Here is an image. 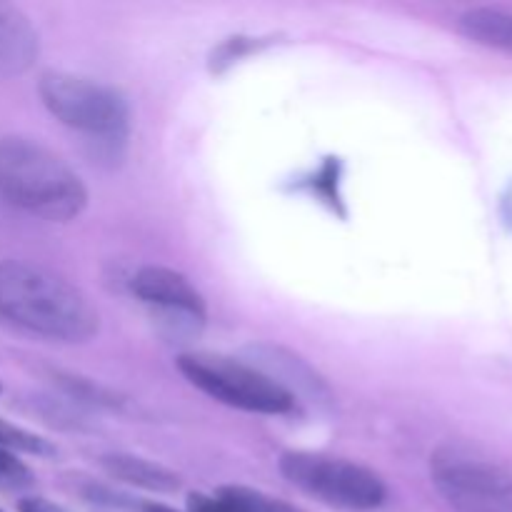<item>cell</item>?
I'll return each instance as SVG.
<instances>
[{"label":"cell","mask_w":512,"mask_h":512,"mask_svg":"<svg viewBox=\"0 0 512 512\" xmlns=\"http://www.w3.org/2000/svg\"><path fill=\"white\" fill-rule=\"evenodd\" d=\"M0 318L58 343H85L100 325L78 285L45 265L13 258L0 260Z\"/></svg>","instance_id":"cell-1"},{"label":"cell","mask_w":512,"mask_h":512,"mask_svg":"<svg viewBox=\"0 0 512 512\" xmlns=\"http://www.w3.org/2000/svg\"><path fill=\"white\" fill-rule=\"evenodd\" d=\"M0 195L15 208L53 223H70L88 208L80 175L38 140L0 138Z\"/></svg>","instance_id":"cell-2"},{"label":"cell","mask_w":512,"mask_h":512,"mask_svg":"<svg viewBox=\"0 0 512 512\" xmlns=\"http://www.w3.org/2000/svg\"><path fill=\"white\" fill-rule=\"evenodd\" d=\"M38 93L48 113L65 128L98 145H123L130 130V105L118 88L65 70L40 75Z\"/></svg>","instance_id":"cell-3"},{"label":"cell","mask_w":512,"mask_h":512,"mask_svg":"<svg viewBox=\"0 0 512 512\" xmlns=\"http://www.w3.org/2000/svg\"><path fill=\"white\" fill-rule=\"evenodd\" d=\"M430 478L453 512H512V468L475 445L435 448Z\"/></svg>","instance_id":"cell-4"},{"label":"cell","mask_w":512,"mask_h":512,"mask_svg":"<svg viewBox=\"0 0 512 512\" xmlns=\"http://www.w3.org/2000/svg\"><path fill=\"white\" fill-rule=\"evenodd\" d=\"M178 370L208 398L258 415H290L298 403L265 373L248 363L218 353H188L178 358Z\"/></svg>","instance_id":"cell-5"},{"label":"cell","mask_w":512,"mask_h":512,"mask_svg":"<svg viewBox=\"0 0 512 512\" xmlns=\"http://www.w3.org/2000/svg\"><path fill=\"white\" fill-rule=\"evenodd\" d=\"M280 473L295 488L330 508L368 512L388 500L383 478L353 460L290 450L280 455Z\"/></svg>","instance_id":"cell-6"},{"label":"cell","mask_w":512,"mask_h":512,"mask_svg":"<svg viewBox=\"0 0 512 512\" xmlns=\"http://www.w3.org/2000/svg\"><path fill=\"white\" fill-rule=\"evenodd\" d=\"M130 290L140 303L168 315H178L188 323H203L208 308L203 295L183 273L163 265H145L130 278Z\"/></svg>","instance_id":"cell-7"},{"label":"cell","mask_w":512,"mask_h":512,"mask_svg":"<svg viewBox=\"0 0 512 512\" xmlns=\"http://www.w3.org/2000/svg\"><path fill=\"white\" fill-rule=\"evenodd\" d=\"M245 360L260 373L268 375L278 388H283L295 403L330 405L333 395L325 380L315 373L313 365L305 363L300 355L280 348V345H250Z\"/></svg>","instance_id":"cell-8"},{"label":"cell","mask_w":512,"mask_h":512,"mask_svg":"<svg viewBox=\"0 0 512 512\" xmlns=\"http://www.w3.org/2000/svg\"><path fill=\"white\" fill-rule=\"evenodd\" d=\"M40 53V38L28 15L10 3H0V80L25 75Z\"/></svg>","instance_id":"cell-9"},{"label":"cell","mask_w":512,"mask_h":512,"mask_svg":"<svg viewBox=\"0 0 512 512\" xmlns=\"http://www.w3.org/2000/svg\"><path fill=\"white\" fill-rule=\"evenodd\" d=\"M103 468L118 483L130 485V488L148 490V493H175L180 488V478L173 470H168L160 463H153V460L138 458V455H105Z\"/></svg>","instance_id":"cell-10"},{"label":"cell","mask_w":512,"mask_h":512,"mask_svg":"<svg viewBox=\"0 0 512 512\" xmlns=\"http://www.w3.org/2000/svg\"><path fill=\"white\" fill-rule=\"evenodd\" d=\"M188 512H303L285 500L273 498L260 490L228 485L213 495H190Z\"/></svg>","instance_id":"cell-11"},{"label":"cell","mask_w":512,"mask_h":512,"mask_svg":"<svg viewBox=\"0 0 512 512\" xmlns=\"http://www.w3.org/2000/svg\"><path fill=\"white\" fill-rule=\"evenodd\" d=\"M458 28L473 43L512 53V13L508 10L470 8L460 15Z\"/></svg>","instance_id":"cell-12"},{"label":"cell","mask_w":512,"mask_h":512,"mask_svg":"<svg viewBox=\"0 0 512 512\" xmlns=\"http://www.w3.org/2000/svg\"><path fill=\"white\" fill-rule=\"evenodd\" d=\"M35 485V475L15 450L0 448V490H28Z\"/></svg>","instance_id":"cell-13"},{"label":"cell","mask_w":512,"mask_h":512,"mask_svg":"<svg viewBox=\"0 0 512 512\" xmlns=\"http://www.w3.org/2000/svg\"><path fill=\"white\" fill-rule=\"evenodd\" d=\"M0 448L30 455H53V445L48 440L38 438V435L28 433L23 428H15L10 423H3V420H0Z\"/></svg>","instance_id":"cell-14"},{"label":"cell","mask_w":512,"mask_h":512,"mask_svg":"<svg viewBox=\"0 0 512 512\" xmlns=\"http://www.w3.org/2000/svg\"><path fill=\"white\" fill-rule=\"evenodd\" d=\"M18 512H68V510L50 503L48 498H23L18 503Z\"/></svg>","instance_id":"cell-15"},{"label":"cell","mask_w":512,"mask_h":512,"mask_svg":"<svg viewBox=\"0 0 512 512\" xmlns=\"http://www.w3.org/2000/svg\"><path fill=\"white\" fill-rule=\"evenodd\" d=\"M140 512H180V510L168 508V505L163 503H143L140 505Z\"/></svg>","instance_id":"cell-16"},{"label":"cell","mask_w":512,"mask_h":512,"mask_svg":"<svg viewBox=\"0 0 512 512\" xmlns=\"http://www.w3.org/2000/svg\"><path fill=\"white\" fill-rule=\"evenodd\" d=\"M0 395H3V383H0Z\"/></svg>","instance_id":"cell-17"},{"label":"cell","mask_w":512,"mask_h":512,"mask_svg":"<svg viewBox=\"0 0 512 512\" xmlns=\"http://www.w3.org/2000/svg\"><path fill=\"white\" fill-rule=\"evenodd\" d=\"M0 512H5V510H0Z\"/></svg>","instance_id":"cell-18"}]
</instances>
